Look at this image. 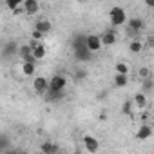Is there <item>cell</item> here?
Segmentation results:
<instances>
[{
    "label": "cell",
    "mask_w": 154,
    "mask_h": 154,
    "mask_svg": "<svg viewBox=\"0 0 154 154\" xmlns=\"http://www.w3.org/2000/svg\"><path fill=\"white\" fill-rule=\"evenodd\" d=\"M71 45H72V53H74V58L76 60H80V62L91 60L93 51L87 47V35H76L72 38Z\"/></svg>",
    "instance_id": "cell-1"
},
{
    "label": "cell",
    "mask_w": 154,
    "mask_h": 154,
    "mask_svg": "<svg viewBox=\"0 0 154 154\" xmlns=\"http://www.w3.org/2000/svg\"><path fill=\"white\" fill-rule=\"evenodd\" d=\"M65 85H67V78H65V76H63V74H54L53 78L49 80V91H47L49 98H51V100L62 98Z\"/></svg>",
    "instance_id": "cell-2"
},
{
    "label": "cell",
    "mask_w": 154,
    "mask_h": 154,
    "mask_svg": "<svg viewBox=\"0 0 154 154\" xmlns=\"http://www.w3.org/2000/svg\"><path fill=\"white\" fill-rule=\"evenodd\" d=\"M109 18H111V26H114V27L123 26L127 22V15H125L123 8H112L109 13Z\"/></svg>",
    "instance_id": "cell-3"
},
{
    "label": "cell",
    "mask_w": 154,
    "mask_h": 154,
    "mask_svg": "<svg viewBox=\"0 0 154 154\" xmlns=\"http://www.w3.org/2000/svg\"><path fill=\"white\" fill-rule=\"evenodd\" d=\"M143 29V20L141 18H131L127 22V35L129 36H138V33Z\"/></svg>",
    "instance_id": "cell-4"
},
{
    "label": "cell",
    "mask_w": 154,
    "mask_h": 154,
    "mask_svg": "<svg viewBox=\"0 0 154 154\" xmlns=\"http://www.w3.org/2000/svg\"><path fill=\"white\" fill-rule=\"evenodd\" d=\"M18 51H20V47H18V44L15 42V40H11V42H8V44H4V47H2V58H11V56H15V54H18Z\"/></svg>",
    "instance_id": "cell-5"
},
{
    "label": "cell",
    "mask_w": 154,
    "mask_h": 154,
    "mask_svg": "<svg viewBox=\"0 0 154 154\" xmlns=\"http://www.w3.org/2000/svg\"><path fill=\"white\" fill-rule=\"evenodd\" d=\"M33 87H35V91L38 94H47V91H49V80L44 78V76H38V78H35V82H33Z\"/></svg>",
    "instance_id": "cell-6"
},
{
    "label": "cell",
    "mask_w": 154,
    "mask_h": 154,
    "mask_svg": "<svg viewBox=\"0 0 154 154\" xmlns=\"http://www.w3.org/2000/svg\"><path fill=\"white\" fill-rule=\"evenodd\" d=\"M102 36H96V35H87V47L93 51V53H96V51H100L102 49Z\"/></svg>",
    "instance_id": "cell-7"
},
{
    "label": "cell",
    "mask_w": 154,
    "mask_h": 154,
    "mask_svg": "<svg viewBox=\"0 0 154 154\" xmlns=\"http://www.w3.org/2000/svg\"><path fill=\"white\" fill-rule=\"evenodd\" d=\"M84 145H85V149L89 150V152H98V149H100V143H98V140L94 138V136H84Z\"/></svg>",
    "instance_id": "cell-8"
},
{
    "label": "cell",
    "mask_w": 154,
    "mask_h": 154,
    "mask_svg": "<svg viewBox=\"0 0 154 154\" xmlns=\"http://www.w3.org/2000/svg\"><path fill=\"white\" fill-rule=\"evenodd\" d=\"M150 134H152V127L149 123H143V125H140V129L136 132V140H149Z\"/></svg>",
    "instance_id": "cell-9"
},
{
    "label": "cell",
    "mask_w": 154,
    "mask_h": 154,
    "mask_svg": "<svg viewBox=\"0 0 154 154\" xmlns=\"http://www.w3.org/2000/svg\"><path fill=\"white\" fill-rule=\"evenodd\" d=\"M24 9H26L27 15H36L38 9H40L38 0H26V2H24Z\"/></svg>",
    "instance_id": "cell-10"
},
{
    "label": "cell",
    "mask_w": 154,
    "mask_h": 154,
    "mask_svg": "<svg viewBox=\"0 0 154 154\" xmlns=\"http://www.w3.org/2000/svg\"><path fill=\"white\" fill-rule=\"evenodd\" d=\"M51 27H53V24L47 20V18H42V20H38L36 24H35V29H38V31H42L44 35H47L49 31H51Z\"/></svg>",
    "instance_id": "cell-11"
},
{
    "label": "cell",
    "mask_w": 154,
    "mask_h": 154,
    "mask_svg": "<svg viewBox=\"0 0 154 154\" xmlns=\"http://www.w3.org/2000/svg\"><path fill=\"white\" fill-rule=\"evenodd\" d=\"M116 40H118V38H116V33H114L112 29L102 35V44H103V45H114Z\"/></svg>",
    "instance_id": "cell-12"
},
{
    "label": "cell",
    "mask_w": 154,
    "mask_h": 154,
    "mask_svg": "<svg viewBox=\"0 0 154 154\" xmlns=\"http://www.w3.org/2000/svg\"><path fill=\"white\" fill-rule=\"evenodd\" d=\"M134 105H136L138 109H147V94H145V93L134 94Z\"/></svg>",
    "instance_id": "cell-13"
},
{
    "label": "cell",
    "mask_w": 154,
    "mask_h": 154,
    "mask_svg": "<svg viewBox=\"0 0 154 154\" xmlns=\"http://www.w3.org/2000/svg\"><path fill=\"white\" fill-rule=\"evenodd\" d=\"M127 82H129V76H127V74L116 72V76H114V85H116V87H125Z\"/></svg>",
    "instance_id": "cell-14"
},
{
    "label": "cell",
    "mask_w": 154,
    "mask_h": 154,
    "mask_svg": "<svg viewBox=\"0 0 154 154\" xmlns=\"http://www.w3.org/2000/svg\"><path fill=\"white\" fill-rule=\"evenodd\" d=\"M143 47H145V45H143V44H141L138 38H134V40L129 44V49H131V53H141V51H143Z\"/></svg>",
    "instance_id": "cell-15"
},
{
    "label": "cell",
    "mask_w": 154,
    "mask_h": 154,
    "mask_svg": "<svg viewBox=\"0 0 154 154\" xmlns=\"http://www.w3.org/2000/svg\"><path fill=\"white\" fill-rule=\"evenodd\" d=\"M33 54H35L36 60H42V58L45 56V45H44V44H38V45L33 49Z\"/></svg>",
    "instance_id": "cell-16"
},
{
    "label": "cell",
    "mask_w": 154,
    "mask_h": 154,
    "mask_svg": "<svg viewBox=\"0 0 154 154\" xmlns=\"http://www.w3.org/2000/svg\"><path fill=\"white\" fill-rule=\"evenodd\" d=\"M35 69H36V65H35L33 62H24V65H22V71H24V74H27V76H31V74L35 72Z\"/></svg>",
    "instance_id": "cell-17"
},
{
    "label": "cell",
    "mask_w": 154,
    "mask_h": 154,
    "mask_svg": "<svg viewBox=\"0 0 154 154\" xmlns=\"http://www.w3.org/2000/svg\"><path fill=\"white\" fill-rule=\"evenodd\" d=\"M40 149H42V152H45V154H53V152H58V150H60L58 145H53V143H44Z\"/></svg>",
    "instance_id": "cell-18"
},
{
    "label": "cell",
    "mask_w": 154,
    "mask_h": 154,
    "mask_svg": "<svg viewBox=\"0 0 154 154\" xmlns=\"http://www.w3.org/2000/svg\"><path fill=\"white\" fill-rule=\"evenodd\" d=\"M24 2H26V0H6V6L13 11V9H17L20 4H24Z\"/></svg>",
    "instance_id": "cell-19"
},
{
    "label": "cell",
    "mask_w": 154,
    "mask_h": 154,
    "mask_svg": "<svg viewBox=\"0 0 154 154\" xmlns=\"http://www.w3.org/2000/svg\"><path fill=\"white\" fill-rule=\"evenodd\" d=\"M152 87H154V82L150 80V78H145L143 80V93L147 94V93H150L152 91Z\"/></svg>",
    "instance_id": "cell-20"
},
{
    "label": "cell",
    "mask_w": 154,
    "mask_h": 154,
    "mask_svg": "<svg viewBox=\"0 0 154 154\" xmlns=\"http://www.w3.org/2000/svg\"><path fill=\"white\" fill-rule=\"evenodd\" d=\"M138 74H140V78H141V80H145V78H150V71H149V67H140Z\"/></svg>",
    "instance_id": "cell-21"
},
{
    "label": "cell",
    "mask_w": 154,
    "mask_h": 154,
    "mask_svg": "<svg viewBox=\"0 0 154 154\" xmlns=\"http://www.w3.org/2000/svg\"><path fill=\"white\" fill-rule=\"evenodd\" d=\"M116 72H123V74H127V72H129V65L123 63V62H118V63H116Z\"/></svg>",
    "instance_id": "cell-22"
},
{
    "label": "cell",
    "mask_w": 154,
    "mask_h": 154,
    "mask_svg": "<svg viewBox=\"0 0 154 154\" xmlns=\"http://www.w3.org/2000/svg\"><path fill=\"white\" fill-rule=\"evenodd\" d=\"M122 112H123L125 116L132 114V103H131V102H125V103H123V109H122Z\"/></svg>",
    "instance_id": "cell-23"
},
{
    "label": "cell",
    "mask_w": 154,
    "mask_h": 154,
    "mask_svg": "<svg viewBox=\"0 0 154 154\" xmlns=\"http://www.w3.org/2000/svg\"><path fill=\"white\" fill-rule=\"evenodd\" d=\"M147 49H154V35H149L147 38H145V44H143Z\"/></svg>",
    "instance_id": "cell-24"
},
{
    "label": "cell",
    "mask_w": 154,
    "mask_h": 154,
    "mask_svg": "<svg viewBox=\"0 0 154 154\" xmlns=\"http://www.w3.org/2000/svg\"><path fill=\"white\" fill-rule=\"evenodd\" d=\"M85 76H87V71L80 69V71H76V74H74V80H84Z\"/></svg>",
    "instance_id": "cell-25"
},
{
    "label": "cell",
    "mask_w": 154,
    "mask_h": 154,
    "mask_svg": "<svg viewBox=\"0 0 154 154\" xmlns=\"http://www.w3.org/2000/svg\"><path fill=\"white\" fill-rule=\"evenodd\" d=\"M44 36H45V35H44L42 31H38V29H35V31H33V38H35V40H42Z\"/></svg>",
    "instance_id": "cell-26"
},
{
    "label": "cell",
    "mask_w": 154,
    "mask_h": 154,
    "mask_svg": "<svg viewBox=\"0 0 154 154\" xmlns=\"http://www.w3.org/2000/svg\"><path fill=\"white\" fill-rule=\"evenodd\" d=\"M145 6H149V8H154V0H145Z\"/></svg>",
    "instance_id": "cell-27"
}]
</instances>
